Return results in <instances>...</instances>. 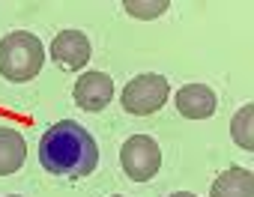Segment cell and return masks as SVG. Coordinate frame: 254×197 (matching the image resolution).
<instances>
[{"mask_svg": "<svg viewBox=\"0 0 254 197\" xmlns=\"http://www.w3.org/2000/svg\"><path fill=\"white\" fill-rule=\"evenodd\" d=\"M218 108V98L206 84H189L177 93V111L189 120H206Z\"/></svg>", "mask_w": 254, "mask_h": 197, "instance_id": "cell-7", "label": "cell"}, {"mask_svg": "<svg viewBox=\"0 0 254 197\" xmlns=\"http://www.w3.org/2000/svg\"><path fill=\"white\" fill-rule=\"evenodd\" d=\"M114 197H120V194H114Z\"/></svg>", "mask_w": 254, "mask_h": 197, "instance_id": "cell-14", "label": "cell"}, {"mask_svg": "<svg viewBox=\"0 0 254 197\" xmlns=\"http://www.w3.org/2000/svg\"><path fill=\"white\" fill-rule=\"evenodd\" d=\"M45 66V48L39 36L15 30L0 39V75L6 81H33Z\"/></svg>", "mask_w": 254, "mask_h": 197, "instance_id": "cell-2", "label": "cell"}, {"mask_svg": "<svg viewBox=\"0 0 254 197\" xmlns=\"http://www.w3.org/2000/svg\"><path fill=\"white\" fill-rule=\"evenodd\" d=\"M171 197H197V194H191V191H174Z\"/></svg>", "mask_w": 254, "mask_h": 197, "instance_id": "cell-12", "label": "cell"}, {"mask_svg": "<svg viewBox=\"0 0 254 197\" xmlns=\"http://www.w3.org/2000/svg\"><path fill=\"white\" fill-rule=\"evenodd\" d=\"M126 12L135 15V18H159L171 9L168 0H126Z\"/></svg>", "mask_w": 254, "mask_h": 197, "instance_id": "cell-11", "label": "cell"}, {"mask_svg": "<svg viewBox=\"0 0 254 197\" xmlns=\"http://www.w3.org/2000/svg\"><path fill=\"white\" fill-rule=\"evenodd\" d=\"M168 96H171L168 78H162L156 72L138 75L123 90V111L135 114V117H150V114L162 111V105L168 102Z\"/></svg>", "mask_w": 254, "mask_h": 197, "instance_id": "cell-3", "label": "cell"}, {"mask_svg": "<svg viewBox=\"0 0 254 197\" xmlns=\"http://www.w3.org/2000/svg\"><path fill=\"white\" fill-rule=\"evenodd\" d=\"M230 138L242 149H254V105H242L230 120Z\"/></svg>", "mask_w": 254, "mask_h": 197, "instance_id": "cell-10", "label": "cell"}, {"mask_svg": "<svg viewBox=\"0 0 254 197\" xmlns=\"http://www.w3.org/2000/svg\"><path fill=\"white\" fill-rule=\"evenodd\" d=\"M120 164L132 182H147L162 167V149L150 135H132L120 147Z\"/></svg>", "mask_w": 254, "mask_h": 197, "instance_id": "cell-4", "label": "cell"}, {"mask_svg": "<svg viewBox=\"0 0 254 197\" xmlns=\"http://www.w3.org/2000/svg\"><path fill=\"white\" fill-rule=\"evenodd\" d=\"M9 197H18V194H9Z\"/></svg>", "mask_w": 254, "mask_h": 197, "instance_id": "cell-13", "label": "cell"}, {"mask_svg": "<svg viewBox=\"0 0 254 197\" xmlns=\"http://www.w3.org/2000/svg\"><path fill=\"white\" fill-rule=\"evenodd\" d=\"M27 158V144L24 135L15 129H0V176L15 173Z\"/></svg>", "mask_w": 254, "mask_h": 197, "instance_id": "cell-9", "label": "cell"}, {"mask_svg": "<svg viewBox=\"0 0 254 197\" xmlns=\"http://www.w3.org/2000/svg\"><path fill=\"white\" fill-rule=\"evenodd\" d=\"M90 54H93L90 39H87L81 30H63V33H57L54 42H51V60H54L60 69H66V72L84 69V66L90 63Z\"/></svg>", "mask_w": 254, "mask_h": 197, "instance_id": "cell-6", "label": "cell"}, {"mask_svg": "<svg viewBox=\"0 0 254 197\" xmlns=\"http://www.w3.org/2000/svg\"><path fill=\"white\" fill-rule=\"evenodd\" d=\"M39 164L48 173L66 176V179L90 176L99 164L96 138L75 120L54 123L39 141Z\"/></svg>", "mask_w": 254, "mask_h": 197, "instance_id": "cell-1", "label": "cell"}, {"mask_svg": "<svg viewBox=\"0 0 254 197\" xmlns=\"http://www.w3.org/2000/svg\"><path fill=\"white\" fill-rule=\"evenodd\" d=\"M72 96H75V105L78 108L96 114V111H102V108L111 105V98H114V81L105 72H84L75 81Z\"/></svg>", "mask_w": 254, "mask_h": 197, "instance_id": "cell-5", "label": "cell"}, {"mask_svg": "<svg viewBox=\"0 0 254 197\" xmlns=\"http://www.w3.org/2000/svg\"><path fill=\"white\" fill-rule=\"evenodd\" d=\"M209 197H254V173L248 167H230L218 173Z\"/></svg>", "mask_w": 254, "mask_h": 197, "instance_id": "cell-8", "label": "cell"}]
</instances>
